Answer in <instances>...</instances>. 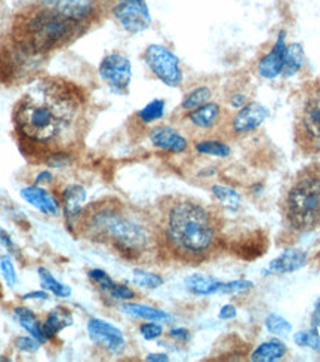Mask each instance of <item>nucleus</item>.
I'll list each match as a JSON object with an SVG mask.
<instances>
[{
  "instance_id": "obj_45",
  "label": "nucleus",
  "mask_w": 320,
  "mask_h": 362,
  "mask_svg": "<svg viewBox=\"0 0 320 362\" xmlns=\"http://www.w3.org/2000/svg\"><path fill=\"white\" fill-rule=\"evenodd\" d=\"M146 359L150 362H166V361H170V356H167L166 354H150Z\"/></svg>"
},
{
  "instance_id": "obj_46",
  "label": "nucleus",
  "mask_w": 320,
  "mask_h": 362,
  "mask_svg": "<svg viewBox=\"0 0 320 362\" xmlns=\"http://www.w3.org/2000/svg\"><path fill=\"white\" fill-rule=\"evenodd\" d=\"M52 174L51 173H48V171H45V173H40L39 175H37V178H36V183L35 185H40V183H51L52 181Z\"/></svg>"
},
{
  "instance_id": "obj_43",
  "label": "nucleus",
  "mask_w": 320,
  "mask_h": 362,
  "mask_svg": "<svg viewBox=\"0 0 320 362\" xmlns=\"http://www.w3.org/2000/svg\"><path fill=\"white\" fill-rule=\"evenodd\" d=\"M312 325H313V328L319 329V333H320V298L316 301V306H314V310L312 315Z\"/></svg>"
},
{
  "instance_id": "obj_28",
  "label": "nucleus",
  "mask_w": 320,
  "mask_h": 362,
  "mask_svg": "<svg viewBox=\"0 0 320 362\" xmlns=\"http://www.w3.org/2000/svg\"><path fill=\"white\" fill-rule=\"evenodd\" d=\"M196 150L201 155H209V156H217V158H227L230 155V147L225 143L217 141V140H203L196 143Z\"/></svg>"
},
{
  "instance_id": "obj_8",
  "label": "nucleus",
  "mask_w": 320,
  "mask_h": 362,
  "mask_svg": "<svg viewBox=\"0 0 320 362\" xmlns=\"http://www.w3.org/2000/svg\"><path fill=\"white\" fill-rule=\"evenodd\" d=\"M113 15L128 33H143L151 24V15L146 0H117Z\"/></svg>"
},
{
  "instance_id": "obj_26",
  "label": "nucleus",
  "mask_w": 320,
  "mask_h": 362,
  "mask_svg": "<svg viewBox=\"0 0 320 362\" xmlns=\"http://www.w3.org/2000/svg\"><path fill=\"white\" fill-rule=\"evenodd\" d=\"M212 93L208 86H199V88H194L193 90L184 97L181 104V109L186 110V112H191L197 107H201V105L206 104L211 98Z\"/></svg>"
},
{
  "instance_id": "obj_5",
  "label": "nucleus",
  "mask_w": 320,
  "mask_h": 362,
  "mask_svg": "<svg viewBox=\"0 0 320 362\" xmlns=\"http://www.w3.org/2000/svg\"><path fill=\"white\" fill-rule=\"evenodd\" d=\"M286 218L297 230H309L320 221V167L298 174L286 194Z\"/></svg>"
},
{
  "instance_id": "obj_23",
  "label": "nucleus",
  "mask_w": 320,
  "mask_h": 362,
  "mask_svg": "<svg viewBox=\"0 0 320 362\" xmlns=\"http://www.w3.org/2000/svg\"><path fill=\"white\" fill-rule=\"evenodd\" d=\"M122 310L134 316V318H140L146 321H167L171 318L170 313L162 309L147 306V305H140V303H125L122 306Z\"/></svg>"
},
{
  "instance_id": "obj_30",
  "label": "nucleus",
  "mask_w": 320,
  "mask_h": 362,
  "mask_svg": "<svg viewBox=\"0 0 320 362\" xmlns=\"http://www.w3.org/2000/svg\"><path fill=\"white\" fill-rule=\"evenodd\" d=\"M266 328L270 331L271 334L278 336V337H285L292 331V325L285 318H282L280 315L276 313H270L266 318Z\"/></svg>"
},
{
  "instance_id": "obj_42",
  "label": "nucleus",
  "mask_w": 320,
  "mask_h": 362,
  "mask_svg": "<svg viewBox=\"0 0 320 362\" xmlns=\"http://www.w3.org/2000/svg\"><path fill=\"white\" fill-rule=\"evenodd\" d=\"M0 244H2L5 248L11 250V251L15 248L13 240H12L11 235H9L6 230H4L2 228H0Z\"/></svg>"
},
{
  "instance_id": "obj_22",
  "label": "nucleus",
  "mask_w": 320,
  "mask_h": 362,
  "mask_svg": "<svg viewBox=\"0 0 320 362\" xmlns=\"http://www.w3.org/2000/svg\"><path fill=\"white\" fill-rule=\"evenodd\" d=\"M304 62H306V55H304V49L300 43L286 45L282 74L285 78H292L294 74H297L302 69Z\"/></svg>"
},
{
  "instance_id": "obj_3",
  "label": "nucleus",
  "mask_w": 320,
  "mask_h": 362,
  "mask_svg": "<svg viewBox=\"0 0 320 362\" xmlns=\"http://www.w3.org/2000/svg\"><path fill=\"white\" fill-rule=\"evenodd\" d=\"M83 235L109 244L129 259L140 257L151 244V229L143 216L120 202H100L82 211Z\"/></svg>"
},
{
  "instance_id": "obj_25",
  "label": "nucleus",
  "mask_w": 320,
  "mask_h": 362,
  "mask_svg": "<svg viewBox=\"0 0 320 362\" xmlns=\"http://www.w3.org/2000/svg\"><path fill=\"white\" fill-rule=\"evenodd\" d=\"M39 278H40V282H42V286L45 290L51 291L52 294H55L57 297H61V298H66V297H70L71 294V288L69 285H64L58 282L51 272L48 269L45 267H39Z\"/></svg>"
},
{
  "instance_id": "obj_37",
  "label": "nucleus",
  "mask_w": 320,
  "mask_h": 362,
  "mask_svg": "<svg viewBox=\"0 0 320 362\" xmlns=\"http://www.w3.org/2000/svg\"><path fill=\"white\" fill-rule=\"evenodd\" d=\"M40 341L36 340L35 337H18L15 340V348L21 352H27V354H33L39 349Z\"/></svg>"
},
{
  "instance_id": "obj_27",
  "label": "nucleus",
  "mask_w": 320,
  "mask_h": 362,
  "mask_svg": "<svg viewBox=\"0 0 320 362\" xmlns=\"http://www.w3.org/2000/svg\"><path fill=\"white\" fill-rule=\"evenodd\" d=\"M212 193L227 209L236 211L240 206V194L230 187L215 185L212 186Z\"/></svg>"
},
{
  "instance_id": "obj_35",
  "label": "nucleus",
  "mask_w": 320,
  "mask_h": 362,
  "mask_svg": "<svg viewBox=\"0 0 320 362\" xmlns=\"http://www.w3.org/2000/svg\"><path fill=\"white\" fill-rule=\"evenodd\" d=\"M0 270H2L4 278L9 286H13L17 284V272H15V267L8 255H4V257L0 259Z\"/></svg>"
},
{
  "instance_id": "obj_18",
  "label": "nucleus",
  "mask_w": 320,
  "mask_h": 362,
  "mask_svg": "<svg viewBox=\"0 0 320 362\" xmlns=\"http://www.w3.org/2000/svg\"><path fill=\"white\" fill-rule=\"evenodd\" d=\"M220 116H221L220 105L217 103H206L201 105V107L189 112L187 119L197 128L209 129L212 127H215V124L220 120Z\"/></svg>"
},
{
  "instance_id": "obj_39",
  "label": "nucleus",
  "mask_w": 320,
  "mask_h": 362,
  "mask_svg": "<svg viewBox=\"0 0 320 362\" xmlns=\"http://www.w3.org/2000/svg\"><path fill=\"white\" fill-rule=\"evenodd\" d=\"M47 163L52 168H63L69 163V156L66 153H54L48 158Z\"/></svg>"
},
{
  "instance_id": "obj_31",
  "label": "nucleus",
  "mask_w": 320,
  "mask_h": 362,
  "mask_svg": "<svg viewBox=\"0 0 320 362\" xmlns=\"http://www.w3.org/2000/svg\"><path fill=\"white\" fill-rule=\"evenodd\" d=\"M132 281L138 286H143V288H148V290H156L163 285V278L160 275L151 274V272H146L140 269L134 270Z\"/></svg>"
},
{
  "instance_id": "obj_40",
  "label": "nucleus",
  "mask_w": 320,
  "mask_h": 362,
  "mask_svg": "<svg viewBox=\"0 0 320 362\" xmlns=\"http://www.w3.org/2000/svg\"><path fill=\"white\" fill-rule=\"evenodd\" d=\"M170 337H172L174 340L179 341V343H187L191 337L190 331L186 328H174L170 331Z\"/></svg>"
},
{
  "instance_id": "obj_36",
  "label": "nucleus",
  "mask_w": 320,
  "mask_h": 362,
  "mask_svg": "<svg viewBox=\"0 0 320 362\" xmlns=\"http://www.w3.org/2000/svg\"><path fill=\"white\" fill-rule=\"evenodd\" d=\"M140 333L146 340H156L163 334V328L156 322H146L140 327Z\"/></svg>"
},
{
  "instance_id": "obj_12",
  "label": "nucleus",
  "mask_w": 320,
  "mask_h": 362,
  "mask_svg": "<svg viewBox=\"0 0 320 362\" xmlns=\"http://www.w3.org/2000/svg\"><path fill=\"white\" fill-rule=\"evenodd\" d=\"M285 52H286V33L280 32L276 43L273 48L260 59L258 63V73L266 79H276L282 74L283 63H285Z\"/></svg>"
},
{
  "instance_id": "obj_15",
  "label": "nucleus",
  "mask_w": 320,
  "mask_h": 362,
  "mask_svg": "<svg viewBox=\"0 0 320 362\" xmlns=\"http://www.w3.org/2000/svg\"><path fill=\"white\" fill-rule=\"evenodd\" d=\"M51 8L67 20L78 23L93 13L95 8V0H52Z\"/></svg>"
},
{
  "instance_id": "obj_11",
  "label": "nucleus",
  "mask_w": 320,
  "mask_h": 362,
  "mask_svg": "<svg viewBox=\"0 0 320 362\" xmlns=\"http://www.w3.org/2000/svg\"><path fill=\"white\" fill-rule=\"evenodd\" d=\"M268 115L270 112L266 105L255 101L247 103L235 115L232 120V129L236 134H248L251 131H255L266 122Z\"/></svg>"
},
{
  "instance_id": "obj_17",
  "label": "nucleus",
  "mask_w": 320,
  "mask_h": 362,
  "mask_svg": "<svg viewBox=\"0 0 320 362\" xmlns=\"http://www.w3.org/2000/svg\"><path fill=\"white\" fill-rule=\"evenodd\" d=\"M73 324V315L66 308H57L48 313L47 321L42 324V336L45 341L52 340L59 331Z\"/></svg>"
},
{
  "instance_id": "obj_38",
  "label": "nucleus",
  "mask_w": 320,
  "mask_h": 362,
  "mask_svg": "<svg viewBox=\"0 0 320 362\" xmlns=\"http://www.w3.org/2000/svg\"><path fill=\"white\" fill-rule=\"evenodd\" d=\"M109 294L116 300H132L135 297V293L129 288L128 285L124 284H114Z\"/></svg>"
},
{
  "instance_id": "obj_21",
  "label": "nucleus",
  "mask_w": 320,
  "mask_h": 362,
  "mask_svg": "<svg viewBox=\"0 0 320 362\" xmlns=\"http://www.w3.org/2000/svg\"><path fill=\"white\" fill-rule=\"evenodd\" d=\"M286 354V344L280 340L273 339L270 341L261 343L258 348L252 352L251 361L254 362H273L279 361Z\"/></svg>"
},
{
  "instance_id": "obj_16",
  "label": "nucleus",
  "mask_w": 320,
  "mask_h": 362,
  "mask_svg": "<svg viewBox=\"0 0 320 362\" xmlns=\"http://www.w3.org/2000/svg\"><path fill=\"white\" fill-rule=\"evenodd\" d=\"M307 264V254L298 248L283 251L278 259H274L267 272L268 274H292Z\"/></svg>"
},
{
  "instance_id": "obj_24",
  "label": "nucleus",
  "mask_w": 320,
  "mask_h": 362,
  "mask_svg": "<svg viewBox=\"0 0 320 362\" xmlns=\"http://www.w3.org/2000/svg\"><path fill=\"white\" fill-rule=\"evenodd\" d=\"M15 316H17L20 325L25 331H28V333L32 334V337H35L40 343L45 341V339L42 336V324H40V321H37L36 315L32 310L27 308H23V306L15 308Z\"/></svg>"
},
{
  "instance_id": "obj_9",
  "label": "nucleus",
  "mask_w": 320,
  "mask_h": 362,
  "mask_svg": "<svg viewBox=\"0 0 320 362\" xmlns=\"http://www.w3.org/2000/svg\"><path fill=\"white\" fill-rule=\"evenodd\" d=\"M100 76L113 93L125 94L132 79L131 62L122 54L107 55L100 64Z\"/></svg>"
},
{
  "instance_id": "obj_10",
  "label": "nucleus",
  "mask_w": 320,
  "mask_h": 362,
  "mask_svg": "<svg viewBox=\"0 0 320 362\" xmlns=\"http://www.w3.org/2000/svg\"><path fill=\"white\" fill-rule=\"evenodd\" d=\"M88 334L98 348L110 352V354H122L126 346L125 336L122 331L113 324L104 320L93 318L88 322Z\"/></svg>"
},
{
  "instance_id": "obj_47",
  "label": "nucleus",
  "mask_w": 320,
  "mask_h": 362,
  "mask_svg": "<svg viewBox=\"0 0 320 362\" xmlns=\"http://www.w3.org/2000/svg\"><path fill=\"white\" fill-rule=\"evenodd\" d=\"M25 300L28 298H40V300H48V293L45 291H35V293H28L24 296Z\"/></svg>"
},
{
  "instance_id": "obj_7",
  "label": "nucleus",
  "mask_w": 320,
  "mask_h": 362,
  "mask_svg": "<svg viewBox=\"0 0 320 362\" xmlns=\"http://www.w3.org/2000/svg\"><path fill=\"white\" fill-rule=\"evenodd\" d=\"M144 62L155 76L166 86H179L182 71L178 57L162 45H150L144 52Z\"/></svg>"
},
{
  "instance_id": "obj_4",
  "label": "nucleus",
  "mask_w": 320,
  "mask_h": 362,
  "mask_svg": "<svg viewBox=\"0 0 320 362\" xmlns=\"http://www.w3.org/2000/svg\"><path fill=\"white\" fill-rule=\"evenodd\" d=\"M73 21L55 9H40L15 25V42L25 54H42L57 48L71 33Z\"/></svg>"
},
{
  "instance_id": "obj_29",
  "label": "nucleus",
  "mask_w": 320,
  "mask_h": 362,
  "mask_svg": "<svg viewBox=\"0 0 320 362\" xmlns=\"http://www.w3.org/2000/svg\"><path fill=\"white\" fill-rule=\"evenodd\" d=\"M163 115H165V101L159 100V98L150 101L146 107H143L138 112V117H140V120H143L144 124L156 122V120L163 117Z\"/></svg>"
},
{
  "instance_id": "obj_20",
  "label": "nucleus",
  "mask_w": 320,
  "mask_h": 362,
  "mask_svg": "<svg viewBox=\"0 0 320 362\" xmlns=\"http://www.w3.org/2000/svg\"><path fill=\"white\" fill-rule=\"evenodd\" d=\"M221 284L212 276L196 274L186 279V288L194 296H212L220 293Z\"/></svg>"
},
{
  "instance_id": "obj_44",
  "label": "nucleus",
  "mask_w": 320,
  "mask_h": 362,
  "mask_svg": "<svg viewBox=\"0 0 320 362\" xmlns=\"http://www.w3.org/2000/svg\"><path fill=\"white\" fill-rule=\"evenodd\" d=\"M248 101H247V97L243 95V94H235V95H232V98H230V104L233 105V107H236V109H240V107H243V105H245Z\"/></svg>"
},
{
  "instance_id": "obj_19",
  "label": "nucleus",
  "mask_w": 320,
  "mask_h": 362,
  "mask_svg": "<svg viewBox=\"0 0 320 362\" xmlns=\"http://www.w3.org/2000/svg\"><path fill=\"white\" fill-rule=\"evenodd\" d=\"M85 201H86V190L81 185H70L64 189L63 206L69 220L81 217Z\"/></svg>"
},
{
  "instance_id": "obj_6",
  "label": "nucleus",
  "mask_w": 320,
  "mask_h": 362,
  "mask_svg": "<svg viewBox=\"0 0 320 362\" xmlns=\"http://www.w3.org/2000/svg\"><path fill=\"white\" fill-rule=\"evenodd\" d=\"M297 132L301 144L320 152V82L312 83L302 97Z\"/></svg>"
},
{
  "instance_id": "obj_13",
  "label": "nucleus",
  "mask_w": 320,
  "mask_h": 362,
  "mask_svg": "<svg viewBox=\"0 0 320 362\" xmlns=\"http://www.w3.org/2000/svg\"><path fill=\"white\" fill-rule=\"evenodd\" d=\"M150 141L155 147L171 153H182L189 147V141L171 127H158L151 129Z\"/></svg>"
},
{
  "instance_id": "obj_41",
  "label": "nucleus",
  "mask_w": 320,
  "mask_h": 362,
  "mask_svg": "<svg viewBox=\"0 0 320 362\" xmlns=\"http://www.w3.org/2000/svg\"><path fill=\"white\" fill-rule=\"evenodd\" d=\"M236 315H237L236 306H233V305H225V306L221 308V310H220V313H218V318L223 320V321H228V320L236 318Z\"/></svg>"
},
{
  "instance_id": "obj_33",
  "label": "nucleus",
  "mask_w": 320,
  "mask_h": 362,
  "mask_svg": "<svg viewBox=\"0 0 320 362\" xmlns=\"http://www.w3.org/2000/svg\"><path fill=\"white\" fill-rule=\"evenodd\" d=\"M254 286V284L251 281H232V282H223L220 293L221 294H239V293H245L248 290H251Z\"/></svg>"
},
{
  "instance_id": "obj_2",
  "label": "nucleus",
  "mask_w": 320,
  "mask_h": 362,
  "mask_svg": "<svg viewBox=\"0 0 320 362\" xmlns=\"http://www.w3.org/2000/svg\"><path fill=\"white\" fill-rule=\"evenodd\" d=\"M162 238L177 259L201 262L217 248L220 224L215 214L202 204L178 198L165 208Z\"/></svg>"
},
{
  "instance_id": "obj_32",
  "label": "nucleus",
  "mask_w": 320,
  "mask_h": 362,
  "mask_svg": "<svg viewBox=\"0 0 320 362\" xmlns=\"http://www.w3.org/2000/svg\"><path fill=\"white\" fill-rule=\"evenodd\" d=\"M294 341L313 351H320V333L316 328H312L310 331H300L294 336Z\"/></svg>"
},
{
  "instance_id": "obj_34",
  "label": "nucleus",
  "mask_w": 320,
  "mask_h": 362,
  "mask_svg": "<svg viewBox=\"0 0 320 362\" xmlns=\"http://www.w3.org/2000/svg\"><path fill=\"white\" fill-rule=\"evenodd\" d=\"M88 276L93 279L101 290H104V291H107L109 293L110 290H112V286L116 284L110 276H109V274H105L104 270H101V269H93V270H89V274H88Z\"/></svg>"
},
{
  "instance_id": "obj_14",
  "label": "nucleus",
  "mask_w": 320,
  "mask_h": 362,
  "mask_svg": "<svg viewBox=\"0 0 320 362\" xmlns=\"http://www.w3.org/2000/svg\"><path fill=\"white\" fill-rule=\"evenodd\" d=\"M21 198L39 209L42 214H48V216H58L59 214V204L54 194H51L48 190H45L39 187L37 185L24 187L21 190Z\"/></svg>"
},
{
  "instance_id": "obj_1",
  "label": "nucleus",
  "mask_w": 320,
  "mask_h": 362,
  "mask_svg": "<svg viewBox=\"0 0 320 362\" xmlns=\"http://www.w3.org/2000/svg\"><path fill=\"white\" fill-rule=\"evenodd\" d=\"M79 105V95L70 83L43 81L18 101L13 119L24 137L52 143L73 125Z\"/></svg>"
}]
</instances>
